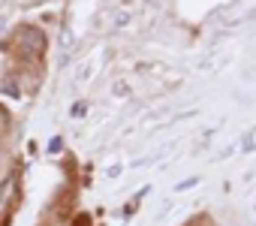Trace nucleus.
<instances>
[{
  "instance_id": "f257e3e1",
  "label": "nucleus",
  "mask_w": 256,
  "mask_h": 226,
  "mask_svg": "<svg viewBox=\"0 0 256 226\" xmlns=\"http://www.w3.org/2000/svg\"><path fill=\"white\" fill-rule=\"evenodd\" d=\"M18 48H28V52H24L28 58H40V54L46 52V40H42V34H40L36 28H24V30L18 34Z\"/></svg>"
}]
</instances>
